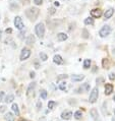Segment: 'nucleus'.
Masks as SVG:
<instances>
[{"label": "nucleus", "mask_w": 115, "mask_h": 121, "mask_svg": "<svg viewBox=\"0 0 115 121\" xmlns=\"http://www.w3.org/2000/svg\"><path fill=\"white\" fill-rule=\"evenodd\" d=\"M80 88H82L83 92H88V91L90 90V85H89V83H84Z\"/></svg>", "instance_id": "obj_24"}, {"label": "nucleus", "mask_w": 115, "mask_h": 121, "mask_svg": "<svg viewBox=\"0 0 115 121\" xmlns=\"http://www.w3.org/2000/svg\"><path fill=\"white\" fill-rule=\"evenodd\" d=\"M14 26H15V28L18 30H22L23 29L25 25H23L22 19L21 16H16V17L14 18Z\"/></svg>", "instance_id": "obj_6"}, {"label": "nucleus", "mask_w": 115, "mask_h": 121, "mask_svg": "<svg viewBox=\"0 0 115 121\" xmlns=\"http://www.w3.org/2000/svg\"><path fill=\"white\" fill-rule=\"evenodd\" d=\"M84 23L86 25H91V26H93L94 25V19L92 17H88L84 19Z\"/></svg>", "instance_id": "obj_23"}, {"label": "nucleus", "mask_w": 115, "mask_h": 121, "mask_svg": "<svg viewBox=\"0 0 115 121\" xmlns=\"http://www.w3.org/2000/svg\"><path fill=\"white\" fill-rule=\"evenodd\" d=\"M36 88V82H32L30 83V86H28V90H27V96L31 97L32 95H34V91Z\"/></svg>", "instance_id": "obj_8"}, {"label": "nucleus", "mask_w": 115, "mask_h": 121, "mask_svg": "<svg viewBox=\"0 0 115 121\" xmlns=\"http://www.w3.org/2000/svg\"><path fill=\"white\" fill-rule=\"evenodd\" d=\"M39 9L38 8H35V7H32V8H28L26 10V15L30 21H36L37 17L39 15Z\"/></svg>", "instance_id": "obj_1"}, {"label": "nucleus", "mask_w": 115, "mask_h": 121, "mask_svg": "<svg viewBox=\"0 0 115 121\" xmlns=\"http://www.w3.org/2000/svg\"><path fill=\"white\" fill-rule=\"evenodd\" d=\"M110 33H111L110 26H104L103 28L100 30L99 35H100V37H102V38H105V37H107L108 35H110Z\"/></svg>", "instance_id": "obj_4"}, {"label": "nucleus", "mask_w": 115, "mask_h": 121, "mask_svg": "<svg viewBox=\"0 0 115 121\" xmlns=\"http://www.w3.org/2000/svg\"><path fill=\"white\" fill-rule=\"evenodd\" d=\"M22 121H29V120H26V119H25V120H22Z\"/></svg>", "instance_id": "obj_41"}, {"label": "nucleus", "mask_w": 115, "mask_h": 121, "mask_svg": "<svg viewBox=\"0 0 115 121\" xmlns=\"http://www.w3.org/2000/svg\"><path fill=\"white\" fill-rule=\"evenodd\" d=\"M91 66V60L90 59H86L84 61V69H89Z\"/></svg>", "instance_id": "obj_21"}, {"label": "nucleus", "mask_w": 115, "mask_h": 121, "mask_svg": "<svg viewBox=\"0 0 115 121\" xmlns=\"http://www.w3.org/2000/svg\"><path fill=\"white\" fill-rule=\"evenodd\" d=\"M98 96H99V90L98 88H94L90 94V102L96 103V101L98 100Z\"/></svg>", "instance_id": "obj_3"}, {"label": "nucleus", "mask_w": 115, "mask_h": 121, "mask_svg": "<svg viewBox=\"0 0 115 121\" xmlns=\"http://www.w3.org/2000/svg\"><path fill=\"white\" fill-rule=\"evenodd\" d=\"M13 100H14V96H13L12 94H8V95L5 97V99L3 100V101H4L5 103H7V104H8V103H11Z\"/></svg>", "instance_id": "obj_15"}, {"label": "nucleus", "mask_w": 115, "mask_h": 121, "mask_svg": "<svg viewBox=\"0 0 115 121\" xmlns=\"http://www.w3.org/2000/svg\"><path fill=\"white\" fill-rule=\"evenodd\" d=\"M4 119H5L6 121H14V116H13V114H12V113L8 112V113H6V114H5Z\"/></svg>", "instance_id": "obj_16"}, {"label": "nucleus", "mask_w": 115, "mask_h": 121, "mask_svg": "<svg viewBox=\"0 0 115 121\" xmlns=\"http://www.w3.org/2000/svg\"><path fill=\"white\" fill-rule=\"evenodd\" d=\"M109 78L111 79V80H113V79H115V73H113V72H111L110 74H109Z\"/></svg>", "instance_id": "obj_34"}, {"label": "nucleus", "mask_w": 115, "mask_h": 121, "mask_svg": "<svg viewBox=\"0 0 115 121\" xmlns=\"http://www.w3.org/2000/svg\"><path fill=\"white\" fill-rule=\"evenodd\" d=\"M35 41H36V39H35V37H34L33 35H30V36L28 37V39L26 40V42H27V44H28V45L34 44V43H35Z\"/></svg>", "instance_id": "obj_18"}, {"label": "nucleus", "mask_w": 115, "mask_h": 121, "mask_svg": "<svg viewBox=\"0 0 115 121\" xmlns=\"http://www.w3.org/2000/svg\"><path fill=\"white\" fill-rule=\"evenodd\" d=\"M67 77H68V75H64V74H62V75H60L59 77H58V78H57V82H59V80L60 79H62V78H67Z\"/></svg>", "instance_id": "obj_31"}, {"label": "nucleus", "mask_w": 115, "mask_h": 121, "mask_svg": "<svg viewBox=\"0 0 115 121\" xmlns=\"http://www.w3.org/2000/svg\"><path fill=\"white\" fill-rule=\"evenodd\" d=\"M91 15H92V17L99 18V17H101V15H102V10H101L100 8H94L91 10Z\"/></svg>", "instance_id": "obj_7"}, {"label": "nucleus", "mask_w": 115, "mask_h": 121, "mask_svg": "<svg viewBox=\"0 0 115 121\" xmlns=\"http://www.w3.org/2000/svg\"><path fill=\"white\" fill-rule=\"evenodd\" d=\"M114 113H115V110H114Z\"/></svg>", "instance_id": "obj_43"}, {"label": "nucleus", "mask_w": 115, "mask_h": 121, "mask_svg": "<svg viewBox=\"0 0 115 121\" xmlns=\"http://www.w3.org/2000/svg\"><path fill=\"white\" fill-rule=\"evenodd\" d=\"M66 88V82H62L59 85V90H61V91H64Z\"/></svg>", "instance_id": "obj_28"}, {"label": "nucleus", "mask_w": 115, "mask_h": 121, "mask_svg": "<svg viewBox=\"0 0 115 121\" xmlns=\"http://www.w3.org/2000/svg\"><path fill=\"white\" fill-rule=\"evenodd\" d=\"M30 77H31V78H34V77H35V72L32 71L31 73H30Z\"/></svg>", "instance_id": "obj_37"}, {"label": "nucleus", "mask_w": 115, "mask_h": 121, "mask_svg": "<svg viewBox=\"0 0 115 121\" xmlns=\"http://www.w3.org/2000/svg\"><path fill=\"white\" fill-rule=\"evenodd\" d=\"M112 92H113V86L111 83H106V86H105V95L109 96Z\"/></svg>", "instance_id": "obj_10"}, {"label": "nucleus", "mask_w": 115, "mask_h": 121, "mask_svg": "<svg viewBox=\"0 0 115 121\" xmlns=\"http://www.w3.org/2000/svg\"><path fill=\"white\" fill-rule=\"evenodd\" d=\"M35 33L39 38H43L44 35H45V26H44V23L39 22L35 26Z\"/></svg>", "instance_id": "obj_2"}, {"label": "nucleus", "mask_w": 115, "mask_h": 121, "mask_svg": "<svg viewBox=\"0 0 115 121\" xmlns=\"http://www.w3.org/2000/svg\"><path fill=\"white\" fill-rule=\"evenodd\" d=\"M83 38L84 39H88V38H89V33H88V31L86 29L83 30Z\"/></svg>", "instance_id": "obj_27"}, {"label": "nucleus", "mask_w": 115, "mask_h": 121, "mask_svg": "<svg viewBox=\"0 0 115 121\" xmlns=\"http://www.w3.org/2000/svg\"><path fill=\"white\" fill-rule=\"evenodd\" d=\"M47 91L46 90H42L41 91V93H40V97H41V99L42 100H46L47 99Z\"/></svg>", "instance_id": "obj_22"}, {"label": "nucleus", "mask_w": 115, "mask_h": 121, "mask_svg": "<svg viewBox=\"0 0 115 121\" xmlns=\"http://www.w3.org/2000/svg\"><path fill=\"white\" fill-rule=\"evenodd\" d=\"M49 13H50V14H54V13H55V8H54V7H50L49 8Z\"/></svg>", "instance_id": "obj_33"}, {"label": "nucleus", "mask_w": 115, "mask_h": 121, "mask_svg": "<svg viewBox=\"0 0 115 121\" xmlns=\"http://www.w3.org/2000/svg\"><path fill=\"white\" fill-rule=\"evenodd\" d=\"M113 100H114V101H115V96H114V98H113Z\"/></svg>", "instance_id": "obj_42"}, {"label": "nucleus", "mask_w": 115, "mask_h": 121, "mask_svg": "<svg viewBox=\"0 0 115 121\" xmlns=\"http://www.w3.org/2000/svg\"><path fill=\"white\" fill-rule=\"evenodd\" d=\"M55 5H56V6H59V5H60V3L56 1V2H55Z\"/></svg>", "instance_id": "obj_39"}, {"label": "nucleus", "mask_w": 115, "mask_h": 121, "mask_svg": "<svg viewBox=\"0 0 115 121\" xmlns=\"http://www.w3.org/2000/svg\"><path fill=\"white\" fill-rule=\"evenodd\" d=\"M40 58H41L43 61H46V60L48 59V57H47V55L45 53H40Z\"/></svg>", "instance_id": "obj_29"}, {"label": "nucleus", "mask_w": 115, "mask_h": 121, "mask_svg": "<svg viewBox=\"0 0 115 121\" xmlns=\"http://www.w3.org/2000/svg\"><path fill=\"white\" fill-rule=\"evenodd\" d=\"M113 14H114V9L113 8H109V9H107V10L105 11L104 17H105V19H109Z\"/></svg>", "instance_id": "obj_12"}, {"label": "nucleus", "mask_w": 115, "mask_h": 121, "mask_svg": "<svg viewBox=\"0 0 115 121\" xmlns=\"http://www.w3.org/2000/svg\"><path fill=\"white\" fill-rule=\"evenodd\" d=\"M67 39V35L64 33H59L57 34V40H58L59 42H62V41H65Z\"/></svg>", "instance_id": "obj_14"}, {"label": "nucleus", "mask_w": 115, "mask_h": 121, "mask_svg": "<svg viewBox=\"0 0 115 121\" xmlns=\"http://www.w3.org/2000/svg\"><path fill=\"white\" fill-rule=\"evenodd\" d=\"M55 106H56V102H54V101H50V102L48 103V108L49 109H53Z\"/></svg>", "instance_id": "obj_26"}, {"label": "nucleus", "mask_w": 115, "mask_h": 121, "mask_svg": "<svg viewBox=\"0 0 115 121\" xmlns=\"http://www.w3.org/2000/svg\"><path fill=\"white\" fill-rule=\"evenodd\" d=\"M11 109H12V111H13V112H14V114H15L16 116H18V115H19V109H18V104H12Z\"/></svg>", "instance_id": "obj_19"}, {"label": "nucleus", "mask_w": 115, "mask_h": 121, "mask_svg": "<svg viewBox=\"0 0 115 121\" xmlns=\"http://www.w3.org/2000/svg\"><path fill=\"white\" fill-rule=\"evenodd\" d=\"M102 64H103V67L104 68H108L109 67V61H108V59H103V61H102Z\"/></svg>", "instance_id": "obj_25"}, {"label": "nucleus", "mask_w": 115, "mask_h": 121, "mask_svg": "<svg viewBox=\"0 0 115 121\" xmlns=\"http://www.w3.org/2000/svg\"><path fill=\"white\" fill-rule=\"evenodd\" d=\"M5 109H6L5 106H1V107H0V112H4Z\"/></svg>", "instance_id": "obj_35"}, {"label": "nucleus", "mask_w": 115, "mask_h": 121, "mask_svg": "<svg viewBox=\"0 0 115 121\" xmlns=\"http://www.w3.org/2000/svg\"><path fill=\"white\" fill-rule=\"evenodd\" d=\"M3 100H4V92H1V91H0V102Z\"/></svg>", "instance_id": "obj_32"}, {"label": "nucleus", "mask_w": 115, "mask_h": 121, "mask_svg": "<svg viewBox=\"0 0 115 121\" xmlns=\"http://www.w3.org/2000/svg\"><path fill=\"white\" fill-rule=\"evenodd\" d=\"M90 114H91V116H92V118L94 120H97L98 119V116H99V115H98V111L95 109V108H93L92 110L90 111Z\"/></svg>", "instance_id": "obj_17"}, {"label": "nucleus", "mask_w": 115, "mask_h": 121, "mask_svg": "<svg viewBox=\"0 0 115 121\" xmlns=\"http://www.w3.org/2000/svg\"><path fill=\"white\" fill-rule=\"evenodd\" d=\"M84 78V75H80V74H74L71 76V80L72 82H82V80Z\"/></svg>", "instance_id": "obj_13"}, {"label": "nucleus", "mask_w": 115, "mask_h": 121, "mask_svg": "<svg viewBox=\"0 0 115 121\" xmlns=\"http://www.w3.org/2000/svg\"><path fill=\"white\" fill-rule=\"evenodd\" d=\"M53 62L56 63V64H58V65H60V64H63L64 63V60L62 59V57L60 55H55L53 57Z\"/></svg>", "instance_id": "obj_11"}, {"label": "nucleus", "mask_w": 115, "mask_h": 121, "mask_svg": "<svg viewBox=\"0 0 115 121\" xmlns=\"http://www.w3.org/2000/svg\"><path fill=\"white\" fill-rule=\"evenodd\" d=\"M30 56H31V50L28 49V48H22V53H21V57H19L22 61H23V60H26V59H28Z\"/></svg>", "instance_id": "obj_5"}, {"label": "nucleus", "mask_w": 115, "mask_h": 121, "mask_svg": "<svg viewBox=\"0 0 115 121\" xmlns=\"http://www.w3.org/2000/svg\"><path fill=\"white\" fill-rule=\"evenodd\" d=\"M82 117H83V112L82 111H76V112H74V118H75L76 120H80V119H82Z\"/></svg>", "instance_id": "obj_20"}, {"label": "nucleus", "mask_w": 115, "mask_h": 121, "mask_svg": "<svg viewBox=\"0 0 115 121\" xmlns=\"http://www.w3.org/2000/svg\"><path fill=\"white\" fill-rule=\"evenodd\" d=\"M112 121H115V118H112Z\"/></svg>", "instance_id": "obj_40"}, {"label": "nucleus", "mask_w": 115, "mask_h": 121, "mask_svg": "<svg viewBox=\"0 0 115 121\" xmlns=\"http://www.w3.org/2000/svg\"><path fill=\"white\" fill-rule=\"evenodd\" d=\"M104 82V79L102 78V77H99V78H97V82L99 83V82Z\"/></svg>", "instance_id": "obj_36"}, {"label": "nucleus", "mask_w": 115, "mask_h": 121, "mask_svg": "<svg viewBox=\"0 0 115 121\" xmlns=\"http://www.w3.org/2000/svg\"><path fill=\"white\" fill-rule=\"evenodd\" d=\"M5 32L7 33V34H11V33H12V30H11V29H6Z\"/></svg>", "instance_id": "obj_38"}, {"label": "nucleus", "mask_w": 115, "mask_h": 121, "mask_svg": "<svg viewBox=\"0 0 115 121\" xmlns=\"http://www.w3.org/2000/svg\"><path fill=\"white\" fill-rule=\"evenodd\" d=\"M72 116V112L71 111H64V112L61 113V118L65 119V120H69Z\"/></svg>", "instance_id": "obj_9"}, {"label": "nucleus", "mask_w": 115, "mask_h": 121, "mask_svg": "<svg viewBox=\"0 0 115 121\" xmlns=\"http://www.w3.org/2000/svg\"><path fill=\"white\" fill-rule=\"evenodd\" d=\"M34 3H35L36 5H41L43 3V0H34Z\"/></svg>", "instance_id": "obj_30"}]
</instances>
